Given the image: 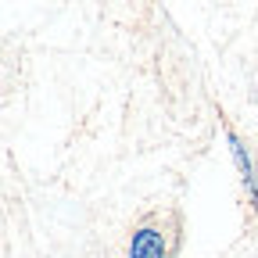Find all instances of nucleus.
Returning a JSON list of instances; mask_svg holds the SVG:
<instances>
[{"mask_svg":"<svg viewBox=\"0 0 258 258\" xmlns=\"http://www.w3.org/2000/svg\"><path fill=\"white\" fill-rule=\"evenodd\" d=\"M125 258H172L169 233L158 222H140L125 244Z\"/></svg>","mask_w":258,"mask_h":258,"instance_id":"obj_1","label":"nucleus"},{"mask_svg":"<svg viewBox=\"0 0 258 258\" xmlns=\"http://www.w3.org/2000/svg\"><path fill=\"white\" fill-rule=\"evenodd\" d=\"M226 147H230V158H233V165H237V176H240V183H244L247 201L258 205V161H254L251 147L233 133V129L226 133Z\"/></svg>","mask_w":258,"mask_h":258,"instance_id":"obj_2","label":"nucleus"}]
</instances>
